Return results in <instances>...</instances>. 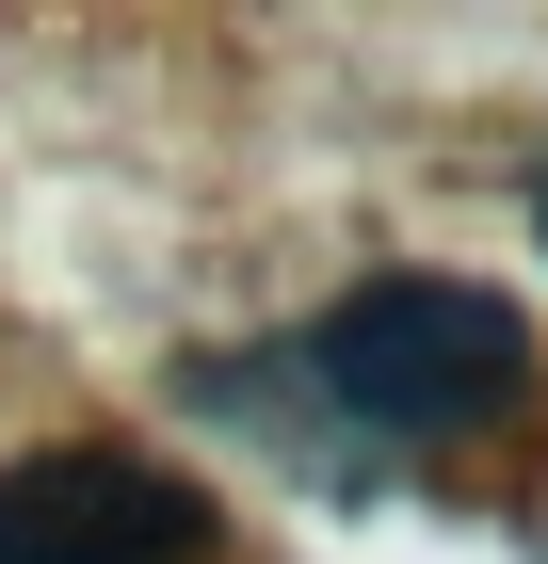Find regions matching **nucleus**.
Segmentation results:
<instances>
[{
	"label": "nucleus",
	"instance_id": "1",
	"mask_svg": "<svg viewBox=\"0 0 548 564\" xmlns=\"http://www.w3.org/2000/svg\"><path fill=\"white\" fill-rule=\"evenodd\" d=\"M307 371H323L339 420L452 452V435L516 420V388H533V323H516L501 291H468V274H387V291H355L323 339H307Z\"/></svg>",
	"mask_w": 548,
	"mask_h": 564
},
{
	"label": "nucleus",
	"instance_id": "2",
	"mask_svg": "<svg viewBox=\"0 0 548 564\" xmlns=\"http://www.w3.org/2000/svg\"><path fill=\"white\" fill-rule=\"evenodd\" d=\"M211 549V500L146 452H33L0 468V564H194Z\"/></svg>",
	"mask_w": 548,
	"mask_h": 564
}]
</instances>
